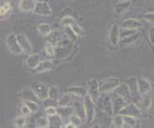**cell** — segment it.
I'll return each instance as SVG.
<instances>
[{
  "label": "cell",
  "instance_id": "1",
  "mask_svg": "<svg viewBox=\"0 0 154 128\" xmlns=\"http://www.w3.org/2000/svg\"><path fill=\"white\" fill-rule=\"evenodd\" d=\"M6 45H7L8 50L12 53L13 55L17 56V55H20L23 53L22 49H21V47L18 43L17 35H14V33L8 35L7 38H6Z\"/></svg>",
  "mask_w": 154,
  "mask_h": 128
},
{
  "label": "cell",
  "instance_id": "2",
  "mask_svg": "<svg viewBox=\"0 0 154 128\" xmlns=\"http://www.w3.org/2000/svg\"><path fill=\"white\" fill-rule=\"evenodd\" d=\"M94 101L91 97L87 94L84 97V109H85V117H86V122L89 124L91 123L95 117V105Z\"/></svg>",
  "mask_w": 154,
  "mask_h": 128
},
{
  "label": "cell",
  "instance_id": "3",
  "mask_svg": "<svg viewBox=\"0 0 154 128\" xmlns=\"http://www.w3.org/2000/svg\"><path fill=\"white\" fill-rule=\"evenodd\" d=\"M120 81L118 78H107L105 81H102L100 84V93H108L112 90H115V88L120 84Z\"/></svg>",
  "mask_w": 154,
  "mask_h": 128
},
{
  "label": "cell",
  "instance_id": "4",
  "mask_svg": "<svg viewBox=\"0 0 154 128\" xmlns=\"http://www.w3.org/2000/svg\"><path fill=\"white\" fill-rule=\"evenodd\" d=\"M114 94L120 96L123 99H125L126 101L130 102L132 99V94L130 87L125 83H120L114 90Z\"/></svg>",
  "mask_w": 154,
  "mask_h": 128
},
{
  "label": "cell",
  "instance_id": "5",
  "mask_svg": "<svg viewBox=\"0 0 154 128\" xmlns=\"http://www.w3.org/2000/svg\"><path fill=\"white\" fill-rule=\"evenodd\" d=\"M32 89L34 90L36 96L38 97L39 99L41 100H45L47 99H49V95H48V89L47 86L43 83H39V82H35L32 84Z\"/></svg>",
  "mask_w": 154,
  "mask_h": 128
},
{
  "label": "cell",
  "instance_id": "6",
  "mask_svg": "<svg viewBox=\"0 0 154 128\" xmlns=\"http://www.w3.org/2000/svg\"><path fill=\"white\" fill-rule=\"evenodd\" d=\"M75 97L76 98L73 99L74 112H75L79 117H81L82 120H86L85 109H84V99H82V97L77 98V96H75Z\"/></svg>",
  "mask_w": 154,
  "mask_h": 128
},
{
  "label": "cell",
  "instance_id": "7",
  "mask_svg": "<svg viewBox=\"0 0 154 128\" xmlns=\"http://www.w3.org/2000/svg\"><path fill=\"white\" fill-rule=\"evenodd\" d=\"M88 95L91 97L94 102H97L100 97V84L96 79H92L88 82Z\"/></svg>",
  "mask_w": 154,
  "mask_h": 128
},
{
  "label": "cell",
  "instance_id": "8",
  "mask_svg": "<svg viewBox=\"0 0 154 128\" xmlns=\"http://www.w3.org/2000/svg\"><path fill=\"white\" fill-rule=\"evenodd\" d=\"M120 114L124 116H131L135 118H139L141 115V110L135 103H128L125 108L122 109Z\"/></svg>",
  "mask_w": 154,
  "mask_h": 128
},
{
  "label": "cell",
  "instance_id": "9",
  "mask_svg": "<svg viewBox=\"0 0 154 128\" xmlns=\"http://www.w3.org/2000/svg\"><path fill=\"white\" fill-rule=\"evenodd\" d=\"M137 87H138V91H139L141 96H145L148 94L151 90V85L149 81L142 77H139L137 79Z\"/></svg>",
  "mask_w": 154,
  "mask_h": 128
},
{
  "label": "cell",
  "instance_id": "10",
  "mask_svg": "<svg viewBox=\"0 0 154 128\" xmlns=\"http://www.w3.org/2000/svg\"><path fill=\"white\" fill-rule=\"evenodd\" d=\"M34 13L39 15L49 17V15L52 14V10L49 6L48 2H38L34 10Z\"/></svg>",
  "mask_w": 154,
  "mask_h": 128
},
{
  "label": "cell",
  "instance_id": "11",
  "mask_svg": "<svg viewBox=\"0 0 154 128\" xmlns=\"http://www.w3.org/2000/svg\"><path fill=\"white\" fill-rule=\"evenodd\" d=\"M17 37L23 53H25V54H31L32 51H33V45H32L30 40L24 35H17Z\"/></svg>",
  "mask_w": 154,
  "mask_h": 128
},
{
  "label": "cell",
  "instance_id": "12",
  "mask_svg": "<svg viewBox=\"0 0 154 128\" xmlns=\"http://www.w3.org/2000/svg\"><path fill=\"white\" fill-rule=\"evenodd\" d=\"M115 95V98L113 99V102H112V107H113V112L115 114H119L120 112L122 111V109L125 108V106L130 103L128 102V101H126L125 99H123L122 97H120V96L118 95Z\"/></svg>",
  "mask_w": 154,
  "mask_h": 128
},
{
  "label": "cell",
  "instance_id": "13",
  "mask_svg": "<svg viewBox=\"0 0 154 128\" xmlns=\"http://www.w3.org/2000/svg\"><path fill=\"white\" fill-rule=\"evenodd\" d=\"M109 41L112 45H117L119 42V38H120V31H119V27L117 24H113L109 29Z\"/></svg>",
  "mask_w": 154,
  "mask_h": 128
},
{
  "label": "cell",
  "instance_id": "14",
  "mask_svg": "<svg viewBox=\"0 0 154 128\" xmlns=\"http://www.w3.org/2000/svg\"><path fill=\"white\" fill-rule=\"evenodd\" d=\"M36 3V0H20L18 6L23 12H34Z\"/></svg>",
  "mask_w": 154,
  "mask_h": 128
},
{
  "label": "cell",
  "instance_id": "15",
  "mask_svg": "<svg viewBox=\"0 0 154 128\" xmlns=\"http://www.w3.org/2000/svg\"><path fill=\"white\" fill-rule=\"evenodd\" d=\"M142 26L143 25L140 21L134 18H128L122 23L123 29H129V30H138V29H140Z\"/></svg>",
  "mask_w": 154,
  "mask_h": 128
},
{
  "label": "cell",
  "instance_id": "16",
  "mask_svg": "<svg viewBox=\"0 0 154 128\" xmlns=\"http://www.w3.org/2000/svg\"><path fill=\"white\" fill-rule=\"evenodd\" d=\"M39 63H40V56L38 54H32L26 58V65L31 70H35L38 66Z\"/></svg>",
  "mask_w": 154,
  "mask_h": 128
},
{
  "label": "cell",
  "instance_id": "17",
  "mask_svg": "<svg viewBox=\"0 0 154 128\" xmlns=\"http://www.w3.org/2000/svg\"><path fill=\"white\" fill-rule=\"evenodd\" d=\"M21 97L22 99L27 101V100H33V101H38L39 100L38 97L36 96L35 91L32 88H24L22 91H21Z\"/></svg>",
  "mask_w": 154,
  "mask_h": 128
},
{
  "label": "cell",
  "instance_id": "18",
  "mask_svg": "<svg viewBox=\"0 0 154 128\" xmlns=\"http://www.w3.org/2000/svg\"><path fill=\"white\" fill-rule=\"evenodd\" d=\"M66 91L68 93L72 94L73 96H77V97H82V98H84L88 94L87 89L84 87H81V86H75V87L68 88Z\"/></svg>",
  "mask_w": 154,
  "mask_h": 128
},
{
  "label": "cell",
  "instance_id": "19",
  "mask_svg": "<svg viewBox=\"0 0 154 128\" xmlns=\"http://www.w3.org/2000/svg\"><path fill=\"white\" fill-rule=\"evenodd\" d=\"M57 114L61 117L62 120L69 119L74 112L73 106L72 107H69V106H60L58 108H57Z\"/></svg>",
  "mask_w": 154,
  "mask_h": 128
},
{
  "label": "cell",
  "instance_id": "20",
  "mask_svg": "<svg viewBox=\"0 0 154 128\" xmlns=\"http://www.w3.org/2000/svg\"><path fill=\"white\" fill-rule=\"evenodd\" d=\"M136 104L138 107L140 108L141 111H146L147 109H149V107L151 106V98L149 96L145 95L144 98L138 101V102H136Z\"/></svg>",
  "mask_w": 154,
  "mask_h": 128
},
{
  "label": "cell",
  "instance_id": "21",
  "mask_svg": "<svg viewBox=\"0 0 154 128\" xmlns=\"http://www.w3.org/2000/svg\"><path fill=\"white\" fill-rule=\"evenodd\" d=\"M53 62L51 60H43L40 61V63L38 64V66L35 69V73H43V72H47L50 71L53 68Z\"/></svg>",
  "mask_w": 154,
  "mask_h": 128
},
{
  "label": "cell",
  "instance_id": "22",
  "mask_svg": "<svg viewBox=\"0 0 154 128\" xmlns=\"http://www.w3.org/2000/svg\"><path fill=\"white\" fill-rule=\"evenodd\" d=\"M48 120H49V127H62L63 120L58 114L50 116Z\"/></svg>",
  "mask_w": 154,
  "mask_h": 128
},
{
  "label": "cell",
  "instance_id": "23",
  "mask_svg": "<svg viewBox=\"0 0 154 128\" xmlns=\"http://www.w3.org/2000/svg\"><path fill=\"white\" fill-rule=\"evenodd\" d=\"M124 121H125V126L127 127H137L140 125L139 120H138V118H135V117L124 116Z\"/></svg>",
  "mask_w": 154,
  "mask_h": 128
},
{
  "label": "cell",
  "instance_id": "24",
  "mask_svg": "<svg viewBox=\"0 0 154 128\" xmlns=\"http://www.w3.org/2000/svg\"><path fill=\"white\" fill-rule=\"evenodd\" d=\"M73 100L72 99V94L68 93L62 95L60 99H57V105L58 106H69V104L71 103V101Z\"/></svg>",
  "mask_w": 154,
  "mask_h": 128
},
{
  "label": "cell",
  "instance_id": "25",
  "mask_svg": "<svg viewBox=\"0 0 154 128\" xmlns=\"http://www.w3.org/2000/svg\"><path fill=\"white\" fill-rule=\"evenodd\" d=\"M131 6V1H121L116 5V13L121 14L127 11Z\"/></svg>",
  "mask_w": 154,
  "mask_h": 128
},
{
  "label": "cell",
  "instance_id": "26",
  "mask_svg": "<svg viewBox=\"0 0 154 128\" xmlns=\"http://www.w3.org/2000/svg\"><path fill=\"white\" fill-rule=\"evenodd\" d=\"M38 33L43 36H49V35L52 33V28L49 24L47 23H41L38 26Z\"/></svg>",
  "mask_w": 154,
  "mask_h": 128
},
{
  "label": "cell",
  "instance_id": "27",
  "mask_svg": "<svg viewBox=\"0 0 154 128\" xmlns=\"http://www.w3.org/2000/svg\"><path fill=\"white\" fill-rule=\"evenodd\" d=\"M49 36H50V38L48 41H50L51 43L55 46H57L60 44V42L61 41V35L58 33V32H53V33L49 35Z\"/></svg>",
  "mask_w": 154,
  "mask_h": 128
},
{
  "label": "cell",
  "instance_id": "28",
  "mask_svg": "<svg viewBox=\"0 0 154 128\" xmlns=\"http://www.w3.org/2000/svg\"><path fill=\"white\" fill-rule=\"evenodd\" d=\"M48 95H49V99H58L60 97V90L57 86H50L48 89Z\"/></svg>",
  "mask_w": 154,
  "mask_h": 128
},
{
  "label": "cell",
  "instance_id": "29",
  "mask_svg": "<svg viewBox=\"0 0 154 128\" xmlns=\"http://www.w3.org/2000/svg\"><path fill=\"white\" fill-rule=\"evenodd\" d=\"M26 123H27V118L23 115L20 117H17V118L14 120V125L15 127L22 128V127L26 126Z\"/></svg>",
  "mask_w": 154,
  "mask_h": 128
},
{
  "label": "cell",
  "instance_id": "30",
  "mask_svg": "<svg viewBox=\"0 0 154 128\" xmlns=\"http://www.w3.org/2000/svg\"><path fill=\"white\" fill-rule=\"evenodd\" d=\"M76 22H77V20L74 17H70V15H66V17H62V19L60 21V24H61V26H63V27L65 28V27H70L71 25H73Z\"/></svg>",
  "mask_w": 154,
  "mask_h": 128
},
{
  "label": "cell",
  "instance_id": "31",
  "mask_svg": "<svg viewBox=\"0 0 154 128\" xmlns=\"http://www.w3.org/2000/svg\"><path fill=\"white\" fill-rule=\"evenodd\" d=\"M11 8H12V6H11L10 2H6L0 7V19H3V17H5L10 13Z\"/></svg>",
  "mask_w": 154,
  "mask_h": 128
},
{
  "label": "cell",
  "instance_id": "32",
  "mask_svg": "<svg viewBox=\"0 0 154 128\" xmlns=\"http://www.w3.org/2000/svg\"><path fill=\"white\" fill-rule=\"evenodd\" d=\"M44 49H45V53L46 55L50 56V57H53L55 56V45H53L50 41H47L45 43V46H44Z\"/></svg>",
  "mask_w": 154,
  "mask_h": 128
},
{
  "label": "cell",
  "instance_id": "33",
  "mask_svg": "<svg viewBox=\"0 0 154 128\" xmlns=\"http://www.w3.org/2000/svg\"><path fill=\"white\" fill-rule=\"evenodd\" d=\"M113 125L115 127H124L125 121H124V116L122 114H117L113 118Z\"/></svg>",
  "mask_w": 154,
  "mask_h": 128
},
{
  "label": "cell",
  "instance_id": "34",
  "mask_svg": "<svg viewBox=\"0 0 154 128\" xmlns=\"http://www.w3.org/2000/svg\"><path fill=\"white\" fill-rule=\"evenodd\" d=\"M139 33H137L136 34H134V35H130V36H128V37H125V38H122V42H121V45L122 46H124V45H127V44H130V43H132L133 41H136L137 40V38L139 37Z\"/></svg>",
  "mask_w": 154,
  "mask_h": 128
},
{
  "label": "cell",
  "instance_id": "35",
  "mask_svg": "<svg viewBox=\"0 0 154 128\" xmlns=\"http://www.w3.org/2000/svg\"><path fill=\"white\" fill-rule=\"evenodd\" d=\"M35 125L36 127H39V128L49 127V120L47 118H44V117H41V118L38 119V120H36Z\"/></svg>",
  "mask_w": 154,
  "mask_h": 128
},
{
  "label": "cell",
  "instance_id": "36",
  "mask_svg": "<svg viewBox=\"0 0 154 128\" xmlns=\"http://www.w3.org/2000/svg\"><path fill=\"white\" fill-rule=\"evenodd\" d=\"M69 120H70L71 123H73L74 125H75V127H79L81 126L82 124V118L81 117H79L76 113L75 114H72L70 116V118H69Z\"/></svg>",
  "mask_w": 154,
  "mask_h": 128
},
{
  "label": "cell",
  "instance_id": "37",
  "mask_svg": "<svg viewBox=\"0 0 154 128\" xmlns=\"http://www.w3.org/2000/svg\"><path fill=\"white\" fill-rule=\"evenodd\" d=\"M26 105L28 106L29 109L31 110L32 113H35L39 110V106L38 104L36 101H33V100H27L26 101Z\"/></svg>",
  "mask_w": 154,
  "mask_h": 128
},
{
  "label": "cell",
  "instance_id": "38",
  "mask_svg": "<svg viewBox=\"0 0 154 128\" xmlns=\"http://www.w3.org/2000/svg\"><path fill=\"white\" fill-rule=\"evenodd\" d=\"M65 33H66V35L69 37V39H70V40H72V41H77L78 40L79 35L75 34V32L72 30L71 27H65Z\"/></svg>",
  "mask_w": 154,
  "mask_h": 128
},
{
  "label": "cell",
  "instance_id": "39",
  "mask_svg": "<svg viewBox=\"0 0 154 128\" xmlns=\"http://www.w3.org/2000/svg\"><path fill=\"white\" fill-rule=\"evenodd\" d=\"M70 27L72 28V30H73L74 32H75V34L78 35L79 36H82V35H84V34H85V32H84V30L78 24V22L74 23L73 25L70 26Z\"/></svg>",
  "mask_w": 154,
  "mask_h": 128
},
{
  "label": "cell",
  "instance_id": "40",
  "mask_svg": "<svg viewBox=\"0 0 154 128\" xmlns=\"http://www.w3.org/2000/svg\"><path fill=\"white\" fill-rule=\"evenodd\" d=\"M45 114L50 117V116H54L56 114H57V110L55 106H47V108L45 110Z\"/></svg>",
  "mask_w": 154,
  "mask_h": 128
},
{
  "label": "cell",
  "instance_id": "41",
  "mask_svg": "<svg viewBox=\"0 0 154 128\" xmlns=\"http://www.w3.org/2000/svg\"><path fill=\"white\" fill-rule=\"evenodd\" d=\"M145 20L148 21L149 23L154 25V13H147L144 15Z\"/></svg>",
  "mask_w": 154,
  "mask_h": 128
},
{
  "label": "cell",
  "instance_id": "42",
  "mask_svg": "<svg viewBox=\"0 0 154 128\" xmlns=\"http://www.w3.org/2000/svg\"><path fill=\"white\" fill-rule=\"evenodd\" d=\"M21 114H22L23 116H25V117H27V116H29L31 113H32V112H31V110L29 109V107H28V106L27 105H23L22 106V107H21Z\"/></svg>",
  "mask_w": 154,
  "mask_h": 128
},
{
  "label": "cell",
  "instance_id": "43",
  "mask_svg": "<svg viewBox=\"0 0 154 128\" xmlns=\"http://www.w3.org/2000/svg\"><path fill=\"white\" fill-rule=\"evenodd\" d=\"M148 37H149V41L152 44H154V26L149 29V32H148Z\"/></svg>",
  "mask_w": 154,
  "mask_h": 128
},
{
  "label": "cell",
  "instance_id": "44",
  "mask_svg": "<svg viewBox=\"0 0 154 128\" xmlns=\"http://www.w3.org/2000/svg\"><path fill=\"white\" fill-rule=\"evenodd\" d=\"M49 0H36V2H48Z\"/></svg>",
  "mask_w": 154,
  "mask_h": 128
},
{
  "label": "cell",
  "instance_id": "45",
  "mask_svg": "<svg viewBox=\"0 0 154 128\" xmlns=\"http://www.w3.org/2000/svg\"><path fill=\"white\" fill-rule=\"evenodd\" d=\"M120 1H130V0H120Z\"/></svg>",
  "mask_w": 154,
  "mask_h": 128
}]
</instances>
